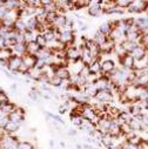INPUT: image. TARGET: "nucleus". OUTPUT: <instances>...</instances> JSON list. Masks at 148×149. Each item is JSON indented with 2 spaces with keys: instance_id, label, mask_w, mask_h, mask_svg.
I'll return each instance as SVG.
<instances>
[{
  "instance_id": "25",
  "label": "nucleus",
  "mask_w": 148,
  "mask_h": 149,
  "mask_svg": "<svg viewBox=\"0 0 148 149\" xmlns=\"http://www.w3.org/2000/svg\"><path fill=\"white\" fill-rule=\"evenodd\" d=\"M92 39H93V40H94V42L100 47V46H102L103 44H106V42L108 41V39H109V38H108L107 35H103V34H101L100 32H98V31H96V32L94 33V35H93V38H92Z\"/></svg>"
},
{
  "instance_id": "17",
  "label": "nucleus",
  "mask_w": 148,
  "mask_h": 149,
  "mask_svg": "<svg viewBox=\"0 0 148 149\" xmlns=\"http://www.w3.org/2000/svg\"><path fill=\"white\" fill-rule=\"evenodd\" d=\"M22 62L24 65L31 70L33 68L36 67V63H38V58H36L35 55H29V54H25L22 56Z\"/></svg>"
},
{
  "instance_id": "40",
  "label": "nucleus",
  "mask_w": 148,
  "mask_h": 149,
  "mask_svg": "<svg viewBox=\"0 0 148 149\" xmlns=\"http://www.w3.org/2000/svg\"><path fill=\"white\" fill-rule=\"evenodd\" d=\"M139 45L142 46V47L147 51V53H148V33H147V34H143V35L140 36V39H139Z\"/></svg>"
},
{
  "instance_id": "4",
  "label": "nucleus",
  "mask_w": 148,
  "mask_h": 149,
  "mask_svg": "<svg viewBox=\"0 0 148 149\" xmlns=\"http://www.w3.org/2000/svg\"><path fill=\"white\" fill-rule=\"evenodd\" d=\"M115 58H117V61H118L120 67H122V68H125L127 70H134V68H135V60H134V58L129 53H126L124 55L115 56Z\"/></svg>"
},
{
  "instance_id": "10",
  "label": "nucleus",
  "mask_w": 148,
  "mask_h": 149,
  "mask_svg": "<svg viewBox=\"0 0 148 149\" xmlns=\"http://www.w3.org/2000/svg\"><path fill=\"white\" fill-rule=\"evenodd\" d=\"M112 120H113V119H110L108 115L101 118V119L98 121V123L95 125L96 129H98L99 132H101L102 134H107V133L109 132V127H110V123H112Z\"/></svg>"
},
{
  "instance_id": "3",
  "label": "nucleus",
  "mask_w": 148,
  "mask_h": 149,
  "mask_svg": "<svg viewBox=\"0 0 148 149\" xmlns=\"http://www.w3.org/2000/svg\"><path fill=\"white\" fill-rule=\"evenodd\" d=\"M148 10V1H145V0H136V1H132V5L127 8V13L129 14H142L146 13Z\"/></svg>"
},
{
  "instance_id": "5",
  "label": "nucleus",
  "mask_w": 148,
  "mask_h": 149,
  "mask_svg": "<svg viewBox=\"0 0 148 149\" xmlns=\"http://www.w3.org/2000/svg\"><path fill=\"white\" fill-rule=\"evenodd\" d=\"M65 54H66L67 65L81 61L80 60V51H79L78 46H75V45H74V46H67L66 51H65Z\"/></svg>"
},
{
  "instance_id": "27",
  "label": "nucleus",
  "mask_w": 148,
  "mask_h": 149,
  "mask_svg": "<svg viewBox=\"0 0 148 149\" xmlns=\"http://www.w3.org/2000/svg\"><path fill=\"white\" fill-rule=\"evenodd\" d=\"M38 59H40V60H45V61H47V60H50L52 56H53V52L47 47V48H41L40 51H39V53L35 55Z\"/></svg>"
},
{
  "instance_id": "6",
  "label": "nucleus",
  "mask_w": 148,
  "mask_h": 149,
  "mask_svg": "<svg viewBox=\"0 0 148 149\" xmlns=\"http://www.w3.org/2000/svg\"><path fill=\"white\" fill-rule=\"evenodd\" d=\"M22 65V56H19V55H13L8 61H7V66H6V69L11 73H14V74H18L19 73V69Z\"/></svg>"
},
{
  "instance_id": "39",
  "label": "nucleus",
  "mask_w": 148,
  "mask_h": 149,
  "mask_svg": "<svg viewBox=\"0 0 148 149\" xmlns=\"http://www.w3.org/2000/svg\"><path fill=\"white\" fill-rule=\"evenodd\" d=\"M71 122H72L73 126L80 128L82 122H84V118L81 115H71Z\"/></svg>"
},
{
  "instance_id": "28",
  "label": "nucleus",
  "mask_w": 148,
  "mask_h": 149,
  "mask_svg": "<svg viewBox=\"0 0 148 149\" xmlns=\"http://www.w3.org/2000/svg\"><path fill=\"white\" fill-rule=\"evenodd\" d=\"M112 29H113V27H112V25L109 24V21L102 22V24H100L99 27H98V32H100L101 34L107 35V36H109V34H110V32H112Z\"/></svg>"
},
{
  "instance_id": "48",
  "label": "nucleus",
  "mask_w": 148,
  "mask_h": 149,
  "mask_svg": "<svg viewBox=\"0 0 148 149\" xmlns=\"http://www.w3.org/2000/svg\"><path fill=\"white\" fill-rule=\"evenodd\" d=\"M60 146H61L62 148H65V147H66V144H65V142H60Z\"/></svg>"
},
{
  "instance_id": "29",
  "label": "nucleus",
  "mask_w": 148,
  "mask_h": 149,
  "mask_svg": "<svg viewBox=\"0 0 148 149\" xmlns=\"http://www.w3.org/2000/svg\"><path fill=\"white\" fill-rule=\"evenodd\" d=\"M13 29H14L15 32H18V33H25V32L27 31V28H26V20L19 18V19L14 22Z\"/></svg>"
},
{
  "instance_id": "37",
  "label": "nucleus",
  "mask_w": 148,
  "mask_h": 149,
  "mask_svg": "<svg viewBox=\"0 0 148 149\" xmlns=\"http://www.w3.org/2000/svg\"><path fill=\"white\" fill-rule=\"evenodd\" d=\"M8 102H11L8 95L6 94V92L3 88H0V108L4 107L5 104H7Z\"/></svg>"
},
{
  "instance_id": "44",
  "label": "nucleus",
  "mask_w": 148,
  "mask_h": 149,
  "mask_svg": "<svg viewBox=\"0 0 148 149\" xmlns=\"http://www.w3.org/2000/svg\"><path fill=\"white\" fill-rule=\"evenodd\" d=\"M7 149H19V141H17V142H14L12 146H10Z\"/></svg>"
},
{
  "instance_id": "33",
  "label": "nucleus",
  "mask_w": 148,
  "mask_h": 149,
  "mask_svg": "<svg viewBox=\"0 0 148 149\" xmlns=\"http://www.w3.org/2000/svg\"><path fill=\"white\" fill-rule=\"evenodd\" d=\"M13 54L14 55H19V56H24L26 54V44H17L13 48Z\"/></svg>"
},
{
  "instance_id": "24",
  "label": "nucleus",
  "mask_w": 148,
  "mask_h": 149,
  "mask_svg": "<svg viewBox=\"0 0 148 149\" xmlns=\"http://www.w3.org/2000/svg\"><path fill=\"white\" fill-rule=\"evenodd\" d=\"M38 26H39V21L35 17H31L26 20V28L28 32H36Z\"/></svg>"
},
{
  "instance_id": "41",
  "label": "nucleus",
  "mask_w": 148,
  "mask_h": 149,
  "mask_svg": "<svg viewBox=\"0 0 148 149\" xmlns=\"http://www.w3.org/2000/svg\"><path fill=\"white\" fill-rule=\"evenodd\" d=\"M62 84H64V81H62L60 78H58L57 75H54V77L51 79V81H50V85H51L52 87H57V88L61 87Z\"/></svg>"
},
{
  "instance_id": "49",
  "label": "nucleus",
  "mask_w": 148,
  "mask_h": 149,
  "mask_svg": "<svg viewBox=\"0 0 148 149\" xmlns=\"http://www.w3.org/2000/svg\"><path fill=\"white\" fill-rule=\"evenodd\" d=\"M77 149H82V146L81 144H77Z\"/></svg>"
},
{
  "instance_id": "32",
  "label": "nucleus",
  "mask_w": 148,
  "mask_h": 149,
  "mask_svg": "<svg viewBox=\"0 0 148 149\" xmlns=\"http://www.w3.org/2000/svg\"><path fill=\"white\" fill-rule=\"evenodd\" d=\"M80 129H81V130H84V132H86L88 135H91L92 133H94V130L96 129V127H95V125H94V123H92V122H89V121L84 120V122H82V125H81Z\"/></svg>"
},
{
  "instance_id": "35",
  "label": "nucleus",
  "mask_w": 148,
  "mask_h": 149,
  "mask_svg": "<svg viewBox=\"0 0 148 149\" xmlns=\"http://www.w3.org/2000/svg\"><path fill=\"white\" fill-rule=\"evenodd\" d=\"M35 42H36V45H38L40 48H47V46H48V41L46 40L44 34H36Z\"/></svg>"
},
{
  "instance_id": "21",
  "label": "nucleus",
  "mask_w": 148,
  "mask_h": 149,
  "mask_svg": "<svg viewBox=\"0 0 148 149\" xmlns=\"http://www.w3.org/2000/svg\"><path fill=\"white\" fill-rule=\"evenodd\" d=\"M88 69L92 74H96V75H101V59L99 60H93L88 65Z\"/></svg>"
},
{
  "instance_id": "47",
  "label": "nucleus",
  "mask_w": 148,
  "mask_h": 149,
  "mask_svg": "<svg viewBox=\"0 0 148 149\" xmlns=\"http://www.w3.org/2000/svg\"><path fill=\"white\" fill-rule=\"evenodd\" d=\"M50 146H51L52 148L54 147V141H53V140H51V142H50Z\"/></svg>"
},
{
  "instance_id": "30",
  "label": "nucleus",
  "mask_w": 148,
  "mask_h": 149,
  "mask_svg": "<svg viewBox=\"0 0 148 149\" xmlns=\"http://www.w3.org/2000/svg\"><path fill=\"white\" fill-rule=\"evenodd\" d=\"M13 51L11 48H3L0 49V61L7 62L12 56H13Z\"/></svg>"
},
{
  "instance_id": "43",
  "label": "nucleus",
  "mask_w": 148,
  "mask_h": 149,
  "mask_svg": "<svg viewBox=\"0 0 148 149\" xmlns=\"http://www.w3.org/2000/svg\"><path fill=\"white\" fill-rule=\"evenodd\" d=\"M67 110H68V108H66L65 106L61 104V106L59 107V114H60V115H64V114L67 113Z\"/></svg>"
},
{
  "instance_id": "22",
  "label": "nucleus",
  "mask_w": 148,
  "mask_h": 149,
  "mask_svg": "<svg viewBox=\"0 0 148 149\" xmlns=\"http://www.w3.org/2000/svg\"><path fill=\"white\" fill-rule=\"evenodd\" d=\"M121 46H122V48H124V51L126 52V53H132L138 46H139V42H136V41H131V40H125V41H122L121 42Z\"/></svg>"
},
{
  "instance_id": "42",
  "label": "nucleus",
  "mask_w": 148,
  "mask_h": 149,
  "mask_svg": "<svg viewBox=\"0 0 148 149\" xmlns=\"http://www.w3.org/2000/svg\"><path fill=\"white\" fill-rule=\"evenodd\" d=\"M19 149H35V148L32 144V142L24 140V141H19Z\"/></svg>"
},
{
  "instance_id": "26",
  "label": "nucleus",
  "mask_w": 148,
  "mask_h": 149,
  "mask_svg": "<svg viewBox=\"0 0 148 149\" xmlns=\"http://www.w3.org/2000/svg\"><path fill=\"white\" fill-rule=\"evenodd\" d=\"M41 48L36 45L35 41H32V42H28L26 44V54H29V55H36L39 53Z\"/></svg>"
},
{
  "instance_id": "14",
  "label": "nucleus",
  "mask_w": 148,
  "mask_h": 149,
  "mask_svg": "<svg viewBox=\"0 0 148 149\" xmlns=\"http://www.w3.org/2000/svg\"><path fill=\"white\" fill-rule=\"evenodd\" d=\"M101 146H103L105 148H107V149H109L110 147H113L114 144H117V143H119V139H115V137H113L110 134H103L102 135V139H101Z\"/></svg>"
},
{
  "instance_id": "20",
  "label": "nucleus",
  "mask_w": 148,
  "mask_h": 149,
  "mask_svg": "<svg viewBox=\"0 0 148 149\" xmlns=\"http://www.w3.org/2000/svg\"><path fill=\"white\" fill-rule=\"evenodd\" d=\"M129 127H131V130L135 134H141L143 132V127H142V122L140 120H138L136 118H133V120L129 122Z\"/></svg>"
},
{
  "instance_id": "19",
  "label": "nucleus",
  "mask_w": 148,
  "mask_h": 149,
  "mask_svg": "<svg viewBox=\"0 0 148 149\" xmlns=\"http://www.w3.org/2000/svg\"><path fill=\"white\" fill-rule=\"evenodd\" d=\"M67 20H68V18L66 17V14H59V15L57 17L55 21L52 24V27H53L54 29H57V31H60V29L66 25Z\"/></svg>"
},
{
  "instance_id": "34",
  "label": "nucleus",
  "mask_w": 148,
  "mask_h": 149,
  "mask_svg": "<svg viewBox=\"0 0 148 149\" xmlns=\"http://www.w3.org/2000/svg\"><path fill=\"white\" fill-rule=\"evenodd\" d=\"M73 3H74V8H75V11L88 8L91 5L89 0H75V1H73Z\"/></svg>"
},
{
  "instance_id": "11",
  "label": "nucleus",
  "mask_w": 148,
  "mask_h": 149,
  "mask_svg": "<svg viewBox=\"0 0 148 149\" xmlns=\"http://www.w3.org/2000/svg\"><path fill=\"white\" fill-rule=\"evenodd\" d=\"M17 141H20L15 135H12V134H5L1 139H0V147L1 149H7L10 146H12L14 142Z\"/></svg>"
},
{
  "instance_id": "38",
  "label": "nucleus",
  "mask_w": 148,
  "mask_h": 149,
  "mask_svg": "<svg viewBox=\"0 0 148 149\" xmlns=\"http://www.w3.org/2000/svg\"><path fill=\"white\" fill-rule=\"evenodd\" d=\"M114 3H115V5L118 7L127 11V8L132 5V0H114Z\"/></svg>"
},
{
  "instance_id": "13",
  "label": "nucleus",
  "mask_w": 148,
  "mask_h": 149,
  "mask_svg": "<svg viewBox=\"0 0 148 149\" xmlns=\"http://www.w3.org/2000/svg\"><path fill=\"white\" fill-rule=\"evenodd\" d=\"M55 75L58 78H60L62 81H69L72 74H71L67 66H59L58 69L55 70Z\"/></svg>"
},
{
  "instance_id": "12",
  "label": "nucleus",
  "mask_w": 148,
  "mask_h": 149,
  "mask_svg": "<svg viewBox=\"0 0 148 149\" xmlns=\"http://www.w3.org/2000/svg\"><path fill=\"white\" fill-rule=\"evenodd\" d=\"M131 55L134 58L135 62H141V61H145V59H146V56L148 55V53H147V51H146L142 46L139 45V46L131 53Z\"/></svg>"
},
{
  "instance_id": "1",
  "label": "nucleus",
  "mask_w": 148,
  "mask_h": 149,
  "mask_svg": "<svg viewBox=\"0 0 148 149\" xmlns=\"http://www.w3.org/2000/svg\"><path fill=\"white\" fill-rule=\"evenodd\" d=\"M57 40L62 44L64 46H74L77 41L75 32H69V31H58L57 34Z\"/></svg>"
},
{
  "instance_id": "45",
  "label": "nucleus",
  "mask_w": 148,
  "mask_h": 149,
  "mask_svg": "<svg viewBox=\"0 0 148 149\" xmlns=\"http://www.w3.org/2000/svg\"><path fill=\"white\" fill-rule=\"evenodd\" d=\"M77 134H78V132H77L75 129H69V130H68V135H69V136H72V137H74Z\"/></svg>"
},
{
  "instance_id": "7",
  "label": "nucleus",
  "mask_w": 148,
  "mask_h": 149,
  "mask_svg": "<svg viewBox=\"0 0 148 149\" xmlns=\"http://www.w3.org/2000/svg\"><path fill=\"white\" fill-rule=\"evenodd\" d=\"M95 102H102L107 104H112V101L114 100V94L110 91H99L96 96L93 99Z\"/></svg>"
},
{
  "instance_id": "18",
  "label": "nucleus",
  "mask_w": 148,
  "mask_h": 149,
  "mask_svg": "<svg viewBox=\"0 0 148 149\" xmlns=\"http://www.w3.org/2000/svg\"><path fill=\"white\" fill-rule=\"evenodd\" d=\"M82 92H84L87 96H89L91 99H94V97L96 96L98 92H99V88H98L96 84H87V85L82 88Z\"/></svg>"
},
{
  "instance_id": "15",
  "label": "nucleus",
  "mask_w": 148,
  "mask_h": 149,
  "mask_svg": "<svg viewBox=\"0 0 148 149\" xmlns=\"http://www.w3.org/2000/svg\"><path fill=\"white\" fill-rule=\"evenodd\" d=\"M108 134H110L115 139H120L122 137V133H121V126L119 125V122L117 120H112V123H110V127H109V132Z\"/></svg>"
},
{
  "instance_id": "23",
  "label": "nucleus",
  "mask_w": 148,
  "mask_h": 149,
  "mask_svg": "<svg viewBox=\"0 0 148 149\" xmlns=\"http://www.w3.org/2000/svg\"><path fill=\"white\" fill-rule=\"evenodd\" d=\"M134 86L138 88H148V74H143V75L136 77Z\"/></svg>"
},
{
  "instance_id": "2",
  "label": "nucleus",
  "mask_w": 148,
  "mask_h": 149,
  "mask_svg": "<svg viewBox=\"0 0 148 149\" xmlns=\"http://www.w3.org/2000/svg\"><path fill=\"white\" fill-rule=\"evenodd\" d=\"M118 61L112 58H102L101 56V75H109L117 67Z\"/></svg>"
},
{
  "instance_id": "16",
  "label": "nucleus",
  "mask_w": 148,
  "mask_h": 149,
  "mask_svg": "<svg viewBox=\"0 0 148 149\" xmlns=\"http://www.w3.org/2000/svg\"><path fill=\"white\" fill-rule=\"evenodd\" d=\"M115 42L112 41L110 39H108V41L106 44H103L102 46H100V51H101V54L102 55H112L114 53V47H115Z\"/></svg>"
},
{
  "instance_id": "36",
  "label": "nucleus",
  "mask_w": 148,
  "mask_h": 149,
  "mask_svg": "<svg viewBox=\"0 0 148 149\" xmlns=\"http://www.w3.org/2000/svg\"><path fill=\"white\" fill-rule=\"evenodd\" d=\"M148 100V88H138V101Z\"/></svg>"
},
{
  "instance_id": "46",
  "label": "nucleus",
  "mask_w": 148,
  "mask_h": 149,
  "mask_svg": "<svg viewBox=\"0 0 148 149\" xmlns=\"http://www.w3.org/2000/svg\"><path fill=\"white\" fill-rule=\"evenodd\" d=\"M145 63H146V66L148 67V55L146 56V59H145Z\"/></svg>"
},
{
  "instance_id": "9",
  "label": "nucleus",
  "mask_w": 148,
  "mask_h": 149,
  "mask_svg": "<svg viewBox=\"0 0 148 149\" xmlns=\"http://www.w3.org/2000/svg\"><path fill=\"white\" fill-rule=\"evenodd\" d=\"M87 13L89 17H93V18H100L101 15L105 14L100 1H91L89 7L87 8Z\"/></svg>"
},
{
  "instance_id": "31",
  "label": "nucleus",
  "mask_w": 148,
  "mask_h": 149,
  "mask_svg": "<svg viewBox=\"0 0 148 149\" xmlns=\"http://www.w3.org/2000/svg\"><path fill=\"white\" fill-rule=\"evenodd\" d=\"M20 128H21V126L20 125H18V123H14V122H8L7 125H6V127L4 128L5 129V132L7 133V134H12V135H15V133H18L19 130H20Z\"/></svg>"
},
{
  "instance_id": "8",
  "label": "nucleus",
  "mask_w": 148,
  "mask_h": 149,
  "mask_svg": "<svg viewBox=\"0 0 148 149\" xmlns=\"http://www.w3.org/2000/svg\"><path fill=\"white\" fill-rule=\"evenodd\" d=\"M25 115H26V111L22 107H19L8 115V119L11 122H14V123H18V125H22L24 121H25Z\"/></svg>"
}]
</instances>
